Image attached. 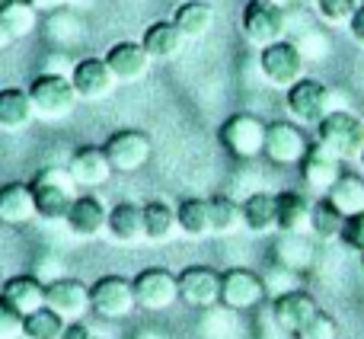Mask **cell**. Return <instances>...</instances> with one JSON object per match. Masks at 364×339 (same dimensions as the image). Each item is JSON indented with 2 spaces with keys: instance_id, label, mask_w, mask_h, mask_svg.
I'll list each match as a JSON object with an SVG mask.
<instances>
[{
  "instance_id": "484cf974",
  "label": "cell",
  "mask_w": 364,
  "mask_h": 339,
  "mask_svg": "<svg viewBox=\"0 0 364 339\" xmlns=\"http://www.w3.org/2000/svg\"><path fill=\"white\" fill-rule=\"evenodd\" d=\"M36 119L29 90L23 87H4L0 90V132H23Z\"/></svg>"
},
{
  "instance_id": "277c9868",
  "label": "cell",
  "mask_w": 364,
  "mask_h": 339,
  "mask_svg": "<svg viewBox=\"0 0 364 339\" xmlns=\"http://www.w3.org/2000/svg\"><path fill=\"white\" fill-rule=\"evenodd\" d=\"M29 100H32V109H36L38 119L58 122V119H68V115L74 113L80 96H77L70 77L38 74L36 80L29 83Z\"/></svg>"
},
{
  "instance_id": "f1b7e54d",
  "label": "cell",
  "mask_w": 364,
  "mask_h": 339,
  "mask_svg": "<svg viewBox=\"0 0 364 339\" xmlns=\"http://www.w3.org/2000/svg\"><path fill=\"white\" fill-rule=\"evenodd\" d=\"M173 23H176V29L186 36V42L201 38V36H208L214 26V6L205 4V0H186V4L176 6Z\"/></svg>"
},
{
  "instance_id": "681fc988",
  "label": "cell",
  "mask_w": 364,
  "mask_h": 339,
  "mask_svg": "<svg viewBox=\"0 0 364 339\" xmlns=\"http://www.w3.org/2000/svg\"><path fill=\"white\" fill-rule=\"evenodd\" d=\"M358 164H361V170H364V151H361V157H358Z\"/></svg>"
},
{
  "instance_id": "3957f363",
  "label": "cell",
  "mask_w": 364,
  "mask_h": 339,
  "mask_svg": "<svg viewBox=\"0 0 364 339\" xmlns=\"http://www.w3.org/2000/svg\"><path fill=\"white\" fill-rule=\"evenodd\" d=\"M316 141L339 160H355L364 151V119L348 109H333L316 125Z\"/></svg>"
},
{
  "instance_id": "ab89813d",
  "label": "cell",
  "mask_w": 364,
  "mask_h": 339,
  "mask_svg": "<svg viewBox=\"0 0 364 339\" xmlns=\"http://www.w3.org/2000/svg\"><path fill=\"white\" fill-rule=\"evenodd\" d=\"M45 32H48L51 42H61V32H70L74 38H80V19L70 16V13H55V16L48 19V26H45Z\"/></svg>"
},
{
  "instance_id": "f907efd6",
  "label": "cell",
  "mask_w": 364,
  "mask_h": 339,
  "mask_svg": "<svg viewBox=\"0 0 364 339\" xmlns=\"http://www.w3.org/2000/svg\"><path fill=\"white\" fill-rule=\"evenodd\" d=\"M301 4H316V0H301Z\"/></svg>"
},
{
  "instance_id": "44dd1931",
  "label": "cell",
  "mask_w": 364,
  "mask_h": 339,
  "mask_svg": "<svg viewBox=\"0 0 364 339\" xmlns=\"http://www.w3.org/2000/svg\"><path fill=\"white\" fill-rule=\"evenodd\" d=\"M68 170H70V176H74L77 186H90V189L102 186V182L115 173L112 164H109V157H106V151H102V147H93V145L77 147Z\"/></svg>"
},
{
  "instance_id": "816d5d0a",
  "label": "cell",
  "mask_w": 364,
  "mask_h": 339,
  "mask_svg": "<svg viewBox=\"0 0 364 339\" xmlns=\"http://www.w3.org/2000/svg\"><path fill=\"white\" fill-rule=\"evenodd\" d=\"M361 269H364V253H361Z\"/></svg>"
},
{
  "instance_id": "1f68e13d",
  "label": "cell",
  "mask_w": 364,
  "mask_h": 339,
  "mask_svg": "<svg viewBox=\"0 0 364 339\" xmlns=\"http://www.w3.org/2000/svg\"><path fill=\"white\" fill-rule=\"evenodd\" d=\"M342 227H346V214L333 205V202L323 195V199L314 202L310 208V237L316 240H339Z\"/></svg>"
},
{
  "instance_id": "d6a6232c",
  "label": "cell",
  "mask_w": 364,
  "mask_h": 339,
  "mask_svg": "<svg viewBox=\"0 0 364 339\" xmlns=\"http://www.w3.org/2000/svg\"><path fill=\"white\" fill-rule=\"evenodd\" d=\"M326 199L333 202L346 218H352V214L364 212V179L355 173H342L339 179L333 182V189L326 192Z\"/></svg>"
},
{
  "instance_id": "60d3db41",
  "label": "cell",
  "mask_w": 364,
  "mask_h": 339,
  "mask_svg": "<svg viewBox=\"0 0 364 339\" xmlns=\"http://www.w3.org/2000/svg\"><path fill=\"white\" fill-rule=\"evenodd\" d=\"M339 240L348 246V250L364 253V212L352 214V218H346V227H342V237Z\"/></svg>"
},
{
  "instance_id": "4316f807",
  "label": "cell",
  "mask_w": 364,
  "mask_h": 339,
  "mask_svg": "<svg viewBox=\"0 0 364 339\" xmlns=\"http://www.w3.org/2000/svg\"><path fill=\"white\" fill-rule=\"evenodd\" d=\"M243 227L252 234L278 231V199L275 192H252L243 199Z\"/></svg>"
},
{
  "instance_id": "52a82bcc",
  "label": "cell",
  "mask_w": 364,
  "mask_h": 339,
  "mask_svg": "<svg viewBox=\"0 0 364 339\" xmlns=\"http://www.w3.org/2000/svg\"><path fill=\"white\" fill-rule=\"evenodd\" d=\"M304 68H307V58H304L301 48H297L294 42H288V38L259 48V71H262L265 80L278 90L294 87L304 77Z\"/></svg>"
},
{
  "instance_id": "2e32d148",
  "label": "cell",
  "mask_w": 364,
  "mask_h": 339,
  "mask_svg": "<svg viewBox=\"0 0 364 339\" xmlns=\"http://www.w3.org/2000/svg\"><path fill=\"white\" fill-rule=\"evenodd\" d=\"M154 58L147 55V48L141 42H115L112 48L106 51V64L115 74L119 83H138L147 77Z\"/></svg>"
},
{
  "instance_id": "e0dca14e",
  "label": "cell",
  "mask_w": 364,
  "mask_h": 339,
  "mask_svg": "<svg viewBox=\"0 0 364 339\" xmlns=\"http://www.w3.org/2000/svg\"><path fill=\"white\" fill-rule=\"evenodd\" d=\"M297 167H301L304 182L323 195H326L329 189H333V182L342 176V160L336 157L333 151H326L320 141H314V145L307 147V154H304V160Z\"/></svg>"
},
{
  "instance_id": "db71d44e",
  "label": "cell",
  "mask_w": 364,
  "mask_h": 339,
  "mask_svg": "<svg viewBox=\"0 0 364 339\" xmlns=\"http://www.w3.org/2000/svg\"><path fill=\"white\" fill-rule=\"evenodd\" d=\"M275 4H278V0H275Z\"/></svg>"
},
{
  "instance_id": "8fae6325",
  "label": "cell",
  "mask_w": 364,
  "mask_h": 339,
  "mask_svg": "<svg viewBox=\"0 0 364 339\" xmlns=\"http://www.w3.org/2000/svg\"><path fill=\"white\" fill-rule=\"evenodd\" d=\"M115 173H138L151 160V138L138 128H122L102 145Z\"/></svg>"
},
{
  "instance_id": "f546056e",
  "label": "cell",
  "mask_w": 364,
  "mask_h": 339,
  "mask_svg": "<svg viewBox=\"0 0 364 339\" xmlns=\"http://www.w3.org/2000/svg\"><path fill=\"white\" fill-rule=\"evenodd\" d=\"M141 208H144V240H151V244H166V240L179 231L176 208H173L170 202L154 199Z\"/></svg>"
},
{
  "instance_id": "83f0119b",
  "label": "cell",
  "mask_w": 364,
  "mask_h": 339,
  "mask_svg": "<svg viewBox=\"0 0 364 339\" xmlns=\"http://www.w3.org/2000/svg\"><path fill=\"white\" fill-rule=\"evenodd\" d=\"M106 231L119 244H138V240H144V208L134 205V202H119L115 208H109Z\"/></svg>"
},
{
  "instance_id": "ee69618b",
  "label": "cell",
  "mask_w": 364,
  "mask_h": 339,
  "mask_svg": "<svg viewBox=\"0 0 364 339\" xmlns=\"http://www.w3.org/2000/svg\"><path fill=\"white\" fill-rule=\"evenodd\" d=\"M61 339H93V330H90L87 323H80V320H70L68 327H64Z\"/></svg>"
},
{
  "instance_id": "d4e9b609",
  "label": "cell",
  "mask_w": 364,
  "mask_h": 339,
  "mask_svg": "<svg viewBox=\"0 0 364 339\" xmlns=\"http://www.w3.org/2000/svg\"><path fill=\"white\" fill-rule=\"evenodd\" d=\"M278 199V234H310V208L314 202L297 189H284Z\"/></svg>"
},
{
  "instance_id": "7c38bea8",
  "label": "cell",
  "mask_w": 364,
  "mask_h": 339,
  "mask_svg": "<svg viewBox=\"0 0 364 339\" xmlns=\"http://www.w3.org/2000/svg\"><path fill=\"white\" fill-rule=\"evenodd\" d=\"M310 141L294 122H269L265 125V157L278 167H294L304 160Z\"/></svg>"
},
{
  "instance_id": "ffe728a7",
  "label": "cell",
  "mask_w": 364,
  "mask_h": 339,
  "mask_svg": "<svg viewBox=\"0 0 364 339\" xmlns=\"http://www.w3.org/2000/svg\"><path fill=\"white\" fill-rule=\"evenodd\" d=\"M32 218H38L36 212V195H32L29 182H6L0 186V224H29Z\"/></svg>"
},
{
  "instance_id": "7bdbcfd3",
  "label": "cell",
  "mask_w": 364,
  "mask_h": 339,
  "mask_svg": "<svg viewBox=\"0 0 364 339\" xmlns=\"http://www.w3.org/2000/svg\"><path fill=\"white\" fill-rule=\"evenodd\" d=\"M348 32H352V38L358 45H364V0L358 4V10H355V16L348 19Z\"/></svg>"
},
{
  "instance_id": "5b68a950",
  "label": "cell",
  "mask_w": 364,
  "mask_h": 339,
  "mask_svg": "<svg viewBox=\"0 0 364 339\" xmlns=\"http://www.w3.org/2000/svg\"><path fill=\"white\" fill-rule=\"evenodd\" d=\"M240 29L252 45L265 48L272 42H282L288 32V10L275 0H246L243 16H240Z\"/></svg>"
},
{
  "instance_id": "8992f818",
  "label": "cell",
  "mask_w": 364,
  "mask_h": 339,
  "mask_svg": "<svg viewBox=\"0 0 364 339\" xmlns=\"http://www.w3.org/2000/svg\"><path fill=\"white\" fill-rule=\"evenodd\" d=\"M220 145L237 160H256L265 151V122L252 113H233L218 132Z\"/></svg>"
},
{
  "instance_id": "f35d334b",
  "label": "cell",
  "mask_w": 364,
  "mask_h": 339,
  "mask_svg": "<svg viewBox=\"0 0 364 339\" xmlns=\"http://www.w3.org/2000/svg\"><path fill=\"white\" fill-rule=\"evenodd\" d=\"M262 282H265V291L269 295H288V291H294V288H301L297 285V272H291V269H284V266H272L269 269V276H262Z\"/></svg>"
},
{
  "instance_id": "ac0fdd59",
  "label": "cell",
  "mask_w": 364,
  "mask_h": 339,
  "mask_svg": "<svg viewBox=\"0 0 364 339\" xmlns=\"http://www.w3.org/2000/svg\"><path fill=\"white\" fill-rule=\"evenodd\" d=\"M64 224L70 227V234H74V237L93 240V237H100V234L106 231L109 208L102 205V199H96V195H77V202L70 205Z\"/></svg>"
},
{
  "instance_id": "f5cc1de1",
  "label": "cell",
  "mask_w": 364,
  "mask_h": 339,
  "mask_svg": "<svg viewBox=\"0 0 364 339\" xmlns=\"http://www.w3.org/2000/svg\"><path fill=\"white\" fill-rule=\"evenodd\" d=\"M93 339H102V336H93Z\"/></svg>"
},
{
  "instance_id": "c3c4849f",
  "label": "cell",
  "mask_w": 364,
  "mask_h": 339,
  "mask_svg": "<svg viewBox=\"0 0 364 339\" xmlns=\"http://www.w3.org/2000/svg\"><path fill=\"white\" fill-rule=\"evenodd\" d=\"M4 285H6V278H4V276H0V295H4Z\"/></svg>"
},
{
  "instance_id": "bcb514c9",
  "label": "cell",
  "mask_w": 364,
  "mask_h": 339,
  "mask_svg": "<svg viewBox=\"0 0 364 339\" xmlns=\"http://www.w3.org/2000/svg\"><path fill=\"white\" fill-rule=\"evenodd\" d=\"M13 4H29L36 10H42V0H0V6H13Z\"/></svg>"
},
{
  "instance_id": "4dcf8cb0",
  "label": "cell",
  "mask_w": 364,
  "mask_h": 339,
  "mask_svg": "<svg viewBox=\"0 0 364 339\" xmlns=\"http://www.w3.org/2000/svg\"><path fill=\"white\" fill-rule=\"evenodd\" d=\"M176 221L179 231L186 237H208L211 234V202L208 199H182L176 205Z\"/></svg>"
},
{
  "instance_id": "7dc6e473",
  "label": "cell",
  "mask_w": 364,
  "mask_h": 339,
  "mask_svg": "<svg viewBox=\"0 0 364 339\" xmlns=\"http://www.w3.org/2000/svg\"><path fill=\"white\" fill-rule=\"evenodd\" d=\"M68 4V0H42V10H51V6H61Z\"/></svg>"
},
{
  "instance_id": "7402d4cb",
  "label": "cell",
  "mask_w": 364,
  "mask_h": 339,
  "mask_svg": "<svg viewBox=\"0 0 364 339\" xmlns=\"http://www.w3.org/2000/svg\"><path fill=\"white\" fill-rule=\"evenodd\" d=\"M272 253H275L278 266L297 272V276L307 272L310 266L316 263V244L310 234H282V237L275 240V246H272Z\"/></svg>"
},
{
  "instance_id": "30bf717a",
  "label": "cell",
  "mask_w": 364,
  "mask_h": 339,
  "mask_svg": "<svg viewBox=\"0 0 364 339\" xmlns=\"http://www.w3.org/2000/svg\"><path fill=\"white\" fill-rule=\"evenodd\" d=\"M134 285V304L144 311H166L176 304L179 298V282L170 269H160V266H151V269L138 272L132 278Z\"/></svg>"
},
{
  "instance_id": "74e56055",
  "label": "cell",
  "mask_w": 364,
  "mask_h": 339,
  "mask_svg": "<svg viewBox=\"0 0 364 339\" xmlns=\"http://www.w3.org/2000/svg\"><path fill=\"white\" fill-rule=\"evenodd\" d=\"M361 0H316V10H320V16L326 19V23H336L348 26V19L355 16V10H358Z\"/></svg>"
},
{
  "instance_id": "cb8c5ba5",
  "label": "cell",
  "mask_w": 364,
  "mask_h": 339,
  "mask_svg": "<svg viewBox=\"0 0 364 339\" xmlns=\"http://www.w3.org/2000/svg\"><path fill=\"white\" fill-rule=\"evenodd\" d=\"M141 45L147 48L151 58H157V61H170V58L182 55V48H186V36L176 29L173 19H157V23H151L144 29Z\"/></svg>"
},
{
  "instance_id": "9a60e30c",
  "label": "cell",
  "mask_w": 364,
  "mask_h": 339,
  "mask_svg": "<svg viewBox=\"0 0 364 339\" xmlns=\"http://www.w3.org/2000/svg\"><path fill=\"white\" fill-rule=\"evenodd\" d=\"M45 304L64 320H80L90 311V285H83L80 278L61 276L45 285Z\"/></svg>"
},
{
  "instance_id": "d6986e66",
  "label": "cell",
  "mask_w": 364,
  "mask_h": 339,
  "mask_svg": "<svg viewBox=\"0 0 364 339\" xmlns=\"http://www.w3.org/2000/svg\"><path fill=\"white\" fill-rule=\"evenodd\" d=\"M316 311H320L316 308V298L304 288H294V291H288V295H278L275 301H272V317H275V323L284 330V333H297Z\"/></svg>"
},
{
  "instance_id": "6da1fadb",
  "label": "cell",
  "mask_w": 364,
  "mask_h": 339,
  "mask_svg": "<svg viewBox=\"0 0 364 339\" xmlns=\"http://www.w3.org/2000/svg\"><path fill=\"white\" fill-rule=\"evenodd\" d=\"M36 195V212L45 221H64L77 202V182L68 167H45L29 182Z\"/></svg>"
},
{
  "instance_id": "e575fe53",
  "label": "cell",
  "mask_w": 364,
  "mask_h": 339,
  "mask_svg": "<svg viewBox=\"0 0 364 339\" xmlns=\"http://www.w3.org/2000/svg\"><path fill=\"white\" fill-rule=\"evenodd\" d=\"M211 202V234H233L243 227V208L230 195H214Z\"/></svg>"
},
{
  "instance_id": "b9f144b4",
  "label": "cell",
  "mask_w": 364,
  "mask_h": 339,
  "mask_svg": "<svg viewBox=\"0 0 364 339\" xmlns=\"http://www.w3.org/2000/svg\"><path fill=\"white\" fill-rule=\"evenodd\" d=\"M19 336H23V314H16L0 298V339H19Z\"/></svg>"
},
{
  "instance_id": "5bb4252c",
  "label": "cell",
  "mask_w": 364,
  "mask_h": 339,
  "mask_svg": "<svg viewBox=\"0 0 364 339\" xmlns=\"http://www.w3.org/2000/svg\"><path fill=\"white\" fill-rule=\"evenodd\" d=\"M70 83H74L80 100L100 103L112 93L119 80H115V74L109 71L106 58H80V61L74 64V71H70Z\"/></svg>"
},
{
  "instance_id": "ba28073f",
  "label": "cell",
  "mask_w": 364,
  "mask_h": 339,
  "mask_svg": "<svg viewBox=\"0 0 364 339\" xmlns=\"http://www.w3.org/2000/svg\"><path fill=\"white\" fill-rule=\"evenodd\" d=\"M134 304V285L122 276H102L90 285V311L106 320H122L132 311Z\"/></svg>"
},
{
  "instance_id": "603a6c76",
  "label": "cell",
  "mask_w": 364,
  "mask_h": 339,
  "mask_svg": "<svg viewBox=\"0 0 364 339\" xmlns=\"http://www.w3.org/2000/svg\"><path fill=\"white\" fill-rule=\"evenodd\" d=\"M0 298H4L16 314L29 317V314H36L38 308H45V282L36 276H13V278H6Z\"/></svg>"
},
{
  "instance_id": "4fadbf2b",
  "label": "cell",
  "mask_w": 364,
  "mask_h": 339,
  "mask_svg": "<svg viewBox=\"0 0 364 339\" xmlns=\"http://www.w3.org/2000/svg\"><path fill=\"white\" fill-rule=\"evenodd\" d=\"M179 282V301H186L188 308H214L220 304V272H214L211 266H188L176 276Z\"/></svg>"
},
{
  "instance_id": "9c48e42d",
  "label": "cell",
  "mask_w": 364,
  "mask_h": 339,
  "mask_svg": "<svg viewBox=\"0 0 364 339\" xmlns=\"http://www.w3.org/2000/svg\"><path fill=\"white\" fill-rule=\"evenodd\" d=\"M265 295H269V291H265V282L259 272L243 269V266L220 272V304H224V308L252 311L265 301Z\"/></svg>"
},
{
  "instance_id": "7a4b0ae2",
  "label": "cell",
  "mask_w": 364,
  "mask_h": 339,
  "mask_svg": "<svg viewBox=\"0 0 364 339\" xmlns=\"http://www.w3.org/2000/svg\"><path fill=\"white\" fill-rule=\"evenodd\" d=\"M336 100H339V93L329 90L323 80H314V77H301L294 87L284 90V106H288L291 119L301 122V125H320L333 109H346Z\"/></svg>"
},
{
  "instance_id": "f6af8a7d",
  "label": "cell",
  "mask_w": 364,
  "mask_h": 339,
  "mask_svg": "<svg viewBox=\"0 0 364 339\" xmlns=\"http://www.w3.org/2000/svg\"><path fill=\"white\" fill-rule=\"evenodd\" d=\"M13 42H19V38L13 36V29H10V26H6V19L0 16V51H4V48H10Z\"/></svg>"
},
{
  "instance_id": "d590c367",
  "label": "cell",
  "mask_w": 364,
  "mask_h": 339,
  "mask_svg": "<svg viewBox=\"0 0 364 339\" xmlns=\"http://www.w3.org/2000/svg\"><path fill=\"white\" fill-rule=\"evenodd\" d=\"M0 16L6 19V26L13 29V36L23 38L29 32H36L38 26V10L29 4H13V6H0Z\"/></svg>"
},
{
  "instance_id": "8d00e7d4",
  "label": "cell",
  "mask_w": 364,
  "mask_h": 339,
  "mask_svg": "<svg viewBox=\"0 0 364 339\" xmlns=\"http://www.w3.org/2000/svg\"><path fill=\"white\" fill-rule=\"evenodd\" d=\"M294 336L297 339H339V320H336L329 311L320 308Z\"/></svg>"
},
{
  "instance_id": "836d02e7",
  "label": "cell",
  "mask_w": 364,
  "mask_h": 339,
  "mask_svg": "<svg viewBox=\"0 0 364 339\" xmlns=\"http://www.w3.org/2000/svg\"><path fill=\"white\" fill-rule=\"evenodd\" d=\"M64 317L55 314V311L45 304V308H38L36 314L23 317V336L26 339H61L64 333Z\"/></svg>"
}]
</instances>
